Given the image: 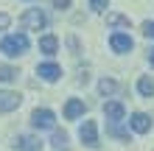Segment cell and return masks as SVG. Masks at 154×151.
Masks as SVG:
<instances>
[{
    "mask_svg": "<svg viewBox=\"0 0 154 151\" xmlns=\"http://www.w3.org/2000/svg\"><path fill=\"white\" fill-rule=\"evenodd\" d=\"M28 37H25L23 31H17V34H8V37L0 39V53H6L8 59H14V56H23L25 50H28Z\"/></svg>",
    "mask_w": 154,
    "mask_h": 151,
    "instance_id": "obj_1",
    "label": "cell"
},
{
    "mask_svg": "<svg viewBox=\"0 0 154 151\" xmlns=\"http://www.w3.org/2000/svg\"><path fill=\"white\" fill-rule=\"evenodd\" d=\"M20 25L28 31H42L45 25H48V17H45V11H39V8H28L23 17H20Z\"/></svg>",
    "mask_w": 154,
    "mask_h": 151,
    "instance_id": "obj_2",
    "label": "cell"
},
{
    "mask_svg": "<svg viewBox=\"0 0 154 151\" xmlns=\"http://www.w3.org/2000/svg\"><path fill=\"white\" fill-rule=\"evenodd\" d=\"M31 126L37 131H45V129H53L56 126V115L51 109H34L31 112Z\"/></svg>",
    "mask_w": 154,
    "mask_h": 151,
    "instance_id": "obj_3",
    "label": "cell"
},
{
    "mask_svg": "<svg viewBox=\"0 0 154 151\" xmlns=\"http://www.w3.org/2000/svg\"><path fill=\"white\" fill-rule=\"evenodd\" d=\"M79 137H81V143H84L87 148H98V126H95V120H84L79 126Z\"/></svg>",
    "mask_w": 154,
    "mask_h": 151,
    "instance_id": "obj_4",
    "label": "cell"
},
{
    "mask_svg": "<svg viewBox=\"0 0 154 151\" xmlns=\"http://www.w3.org/2000/svg\"><path fill=\"white\" fill-rule=\"evenodd\" d=\"M37 76L42 78V81H59L62 78V67L56 65V62H42V65H37Z\"/></svg>",
    "mask_w": 154,
    "mask_h": 151,
    "instance_id": "obj_5",
    "label": "cell"
},
{
    "mask_svg": "<svg viewBox=\"0 0 154 151\" xmlns=\"http://www.w3.org/2000/svg\"><path fill=\"white\" fill-rule=\"evenodd\" d=\"M20 104H23V95H20V92L0 90V112H14Z\"/></svg>",
    "mask_w": 154,
    "mask_h": 151,
    "instance_id": "obj_6",
    "label": "cell"
},
{
    "mask_svg": "<svg viewBox=\"0 0 154 151\" xmlns=\"http://www.w3.org/2000/svg\"><path fill=\"white\" fill-rule=\"evenodd\" d=\"M14 148L17 151H42V140L34 137V134H17Z\"/></svg>",
    "mask_w": 154,
    "mask_h": 151,
    "instance_id": "obj_7",
    "label": "cell"
},
{
    "mask_svg": "<svg viewBox=\"0 0 154 151\" xmlns=\"http://www.w3.org/2000/svg\"><path fill=\"white\" fill-rule=\"evenodd\" d=\"M109 48L115 53H129L134 48V42H132L129 34H112V37H109Z\"/></svg>",
    "mask_w": 154,
    "mask_h": 151,
    "instance_id": "obj_8",
    "label": "cell"
},
{
    "mask_svg": "<svg viewBox=\"0 0 154 151\" xmlns=\"http://www.w3.org/2000/svg\"><path fill=\"white\" fill-rule=\"evenodd\" d=\"M129 126L137 131V134H146V131H151V118L146 112H134L132 118H129Z\"/></svg>",
    "mask_w": 154,
    "mask_h": 151,
    "instance_id": "obj_9",
    "label": "cell"
},
{
    "mask_svg": "<svg viewBox=\"0 0 154 151\" xmlns=\"http://www.w3.org/2000/svg\"><path fill=\"white\" fill-rule=\"evenodd\" d=\"M84 112H87V106H84V101H81V98H70V101L65 104V118H67V120H79Z\"/></svg>",
    "mask_w": 154,
    "mask_h": 151,
    "instance_id": "obj_10",
    "label": "cell"
},
{
    "mask_svg": "<svg viewBox=\"0 0 154 151\" xmlns=\"http://www.w3.org/2000/svg\"><path fill=\"white\" fill-rule=\"evenodd\" d=\"M104 115H106V120H123L126 118V106L121 101H106L104 104Z\"/></svg>",
    "mask_w": 154,
    "mask_h": 151,
    "instance_id": "obj_11",
    "label": "cell"
},
{
    "mask_svg": "<svg viewBox=\"0 0 154 151\" xmlns=\"http://www.w3.org/2000/svg\"><path fill=\"white\" fill-rule=\"evenodd\" d=\"M56 50H59V39L53 37V34H45V37H39V53H45V56H53Z\"/></svg>",
    "mask_w": 154,
    "mask_h": 151,
    "instance_id": "obj_12",
    "label": "cell"
},
{
    "mask_svg": "<svg viewBox=\"0 0 154 151\" xmlns=\"http://www.w3.org/2000/svg\"><path fill=\"white\" fill-rule=\"evenodd\" d=\"M106 134H112L118 140H123V143H129V129H123L121 120H109V123H106Z\"/></svg>",
    "mask_w": 154,
    "mask_h": 151,
    "instance_id": "obj_13",
    "label": "cell"
},
{
    "mask_svg": "<svg viewBox=\"0 0 154 151\" xmlns=\"http://www.w3.org/2000/svg\"><path fill=\"white\" fill-rule=\"evenodd\" d=\"M106 25H109V28H129V25H132V20H129L126 14L112 11V14H106Z\"/></svg>",
    "mask_w": 154,
    "mask_h": 151,
    "instance_id": "obj_14",
    "label": "cell"
},
{
    "mask_svg": "<svg viewBox=\"0 0 154 151\" xmlns=\"http://www.w3.org/2000/svg\"><path fill=\"white\" fill-rule=\"evenodd\" d=\"M137 92L143 95V98H151L154 95V78L151 76H140L137 78Z\"/></svg>",
    "mask_w": 154,
    "mask_h": 151,
    "instance_id": "obj_15",
    "label": "cell"
},
{
    "mask_svg": "<svg viewBox=\"0 0 154 151\" xmlns=\"http://www.w3.org/2000/svg\"><path fill=\"white\" fill-rule=\"evenodd\" d=\"M51 146H53V151H67V146H70V137H67V131H53V140H51Z\"/></svg>",
    "mask_w": 154,
    "mask_h": 151,
    "instance_id": "obj_16",
    "label": "cell"
},
{
    "mask_svg": "<svg viewBox=\"0 0 154 151\" xmlns=\"http://www.w3.org/2000/svg\"><path fill=\"white\" fill-rule=\"evenodd\" d=\"M17 67H11V65H0V81L3 84H11V81H17Z\"/></svg>",
    "mask_w": 154,
    "mask_h": 151,
    "instance_id": "obj_17",
    "label": "cell"
},
{
    "mask_svg": "<svg viewBox=\"0 0 154 151\" xmlns=\"http://www.w3.org/2000/svg\"><path fill=\"white\" fill-rule=\"evenodd\" d=\"M115 90H118V81H115V78H101V81H98V92H101L104 98H109Z\"/></svg>",
    "mask_w": 154,
    "mask_h": 151,
    "instance_id": "obj_18",
    "label": "cell"
},
{
    "mask_svg": "<svg viewBox=\"0 0 154 151\" xmlns=\"http://www.w3.org/2000/svg\"><path fill=\"white\" fill-rule=\"evenodd\" d=\"M140 31H143V37L146 39H154V20H146L140 25Z\"/></svg>",
    "mask_w": 154,
    "mask_h": 151,
    "instance_id": "obj_19",
    "label": "cell"
},
{
    "mask_svg": "<svg viewBox=\"0 0 154 151\" xmlns=\"http://www.w3.org/2000/svg\"><path fill=\"white\" fill-rule=\"evenodd\" d=\"M90 8L93 11H106L109 8V0H90Z\"/></svg>",
    "mask_w": 154,
    "mask_h": 151,
    "instance_id": "obj_20",
    "label": "cell"
},
{
    "mask_svg": "<svg viewBox=\"0 0 154 151\" xmlns=\"http://www.w3.org/2000/svg\"><path fill=\"white\" fill-rule=\"evenodd\" d=\"M8 25H11V17H8V14H3V11H0V31H6V28H8Z\"/></svg>",
    "mask_w": 154,
    "mask_h": 151,
    "instance_id": "obj_21",
    "label": "cell"
},
{
    "mask_svg": "<svg viewBox=\"0 0 154 151\" xmlns=\"http://www.w3.org/2000/svg\"><path fill=\"white\" fill-rule=\"evenodd\" d=\"M51 3H53V8H59V11L62 8H70V0H51Z\"/></svg>",
    "mask_w": 154,
    "mask_h": 151,
    "instance_id": "obj_22",
    "label": "cell"
},
{
    "mask_svg": "<svg viewBox=\"0 0 154 151\" xmlns=\"http://www.w3.org/2000/svg\"><path fill=\"white\" fill-rule=\"evenodd\" d=\"M149 65H151V67H154V48H151V50H149Z\"/></svg>",
    "mask_w": 154,
    "mask_h": 151,
    "instance_id": "obj_23",
    "label": "cell"
}]
</instances>
